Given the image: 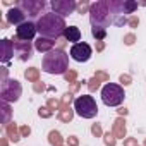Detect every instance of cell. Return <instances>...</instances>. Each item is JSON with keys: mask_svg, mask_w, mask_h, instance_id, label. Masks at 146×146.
I'll return each mask as SVG.
<instances>
[{"mask_svg": "<svg viewBox=\"0 0 146 146\" xmlns=\"http://www.w3.org/2000/svg\"><path fill=\"white\" fill-rule=\"evenodd\" d=\"M35 23H36L40 38H46V40H58L60 36H64V31L67 28L65 17H62L55 12H45Z\"/></svg>", "mask_w": 146, "mask_h": 146, "instance_id": "1", "label": "cell"}, {"mask_svg": "<svg viewBox=\"0 0 146 146\" xmlns=\"http://www.w3.org/2000/svg\"><path fill=\"white\" fill-rule=\"evenodd\" d=\"M67 69H69V55L60 48H53L46 52L41 58V70L45 74L62 76L67 72Z\"/></svg>", "mask_w": 146, "mask_h": 146, "instance_id": "2", "label": "cell"}, {"mask_svg": "<svg viewBox=\"0 0 146 146\" xmlns=\"http://www.w3.org/2000/svg\"><path fill=\"white\" fill-rule=\"evenodd\" d=\"M137 2L132 0H108V9L112 14V24L117 28H122L127 23L129 14H132L137 9Z\"/></svg>", "mask_w": 146, "mask_h": 146, "instance_id": "3", "label": "cell"}, {"mask_svg": "<svg viewBox=\"0 0 146 146\" xmlns=\"http://www.w3.org/2000/svg\"><path fill=\"white\" fill-rule=\"evenodd\" d=\"M90 23L91 28H100V29L110 28L112 14L108 9V0H102V2H95L90 5Z\"/></svg>", "mask_w": 146, "mask_h": 146, "instance_id": "4", "label": "cell"}, {"mask_svg": "<svg viewBox=\"0 0 146 146\" xmlns=\"http://www.w3.org/2000/svg\"><path fill=\"white\" fill-rule=\"evenodd\" d=\"M102 102L107 105V107H120L124 103V98H125V91L120 84H115V83H107L103 88H102Z\"/></svg>", "mask_w": 146, "mask_h": 146, "instance_id": "5", "label": "cell"}, {"mask_svg": "<svg viewBox=\"0 0 146 146\" xmlns=\"http://www.w3.org/2000/svg\"><path fill=\"white\" fill-rule=\"evenodd\" d=\"M74 112L81 119H95L98 115L96 100L91 95H83L74 100Z\"/></svg>", "mask_w": 146, "mask_h": 146, "instance_id": "6", "label": "cell"}, {"mask_svg": "<svg viewBox=\"0 0 146 146\" xmlns=\"http://www.w3.org/2000/svg\"><path fill=\"white\" fill-rule=\"evenodd\" d=\"M23 95V86L17 79H5L0 83V96L4 103H16Z\"/></svg>", "mask_w": 146, "mask_h": 146, "instance_id": "7", "label": "cell"}, {"mask_svg": "<svg viewBox=\"0 0 146 146\" xmlns=\"http://www.w3.org/2000/svg\"><path fill=\"white\" fill-rule=\"evenodd\" d=\"M91 55H93V48L88 43H84V41H79L76 45H72L70 50H69V57L74 62H79V64L88 62L91 58Z\"/></svg>", "mask_w": 146, "mask_h": 146, "instance_id": "8", "label": "cell"}, {"mask_svg": "<svg viewBox=\"0 0 146 146\" xmlns=\"http://www.w3.org/2000/svg\"><path fill=\"white\" fill-rule=\"evenodd\" d=\"M36 35H38L36 23H33V21H29V19H28L26 23H23L21 26L16 28V36H17V40H21V41H33Z\"/></svg>", "mask_w": 146, "mask_h": 146, "instance_id": "9", "label": "cell"}, {"mask_svg": "<svg viewBox=\"0 0 146 146\" xmlns=\"http://www.w3.org/2000/svg\"><path fill=\"white\" fill-rule=\"evenodd\" d=\"M50 7H52V12L65 17V16H70L72 12H74L78 5H76L74 0H52Z\"/></svg>", "mask_w": 146, "mask_h": 146, "instance_id": "10", "label": "cell"}, {"mask_svg": "<svg viewBox=\"0 0 146 146\" xmlns=\"http://www.w3.org/2000/svg\"><path fill=\"white\" fill-rule=\"evenodd\" d=\"M45 2H43V0H36V2H35V0H26V2H21L17 7H21L28 16H33V17H36V19H40L43 14H41V11L45 9Z\"/></svg>", "mask_w": 146, "mask_h": 146, "instance_id": "11", "label": "cell"}, {"mask_svg": "<svg viewBox=\"0 0 146 146\" xmlns=\"http://www.w3.org/2000/svg\"><path fill=\"white\" fill-rule=\"evenodd\" d=\"M14 55H17L19 60H28L33 55L31 41H14Z\"/></svg>", "mask_w": 146, "mask_h": 146, "instance_id": "12", "label": "cell"}, {"mask_svg": "<svg viewBox=\"0 0 146 146\" xmlns=\"http://www.w3.org/2000/svg\"><path fill=\"white\" fill-rule=\"evenodd\" d=\"M5 16H7V23H9V24H14L16 28L28 21V19H26V12H24L21 7H17V5L12 7V9H9Z\"/></svg>", "mask_w": 146, "mask_h": 146, "instance_id": "13", "label": "cell"}, {"mask_svg": "<svg viewBox=\"0 0 146 146\" xmlns=\"http://www.w3.org/2000/svg\"><path fill=\"white\" fill-rule=\"evenodd\" d=\"M0 45H2V57H0V60H2L4 64H7L14 57V41L4 38L2 41H0Z\"/></svg>", "mask_w": 146, "mask_h": 146, "instance_id": "14", "label": "cell"}, {"mask_svg": "<svg viewBox=\"0 0 146 146\" xmlns=\"http://www.w3.org/2000/svg\"><path fill=\"white\" fill-rule=\"evenodd\" d=\"M64 38H65L67 41H70L72 45H76V43H79V40H81V29H79L78 26H67L65 31H64Z\"/></svg>", "mask_w": 146, "mask_h": 146, "instance_id": "15", "label": "cell"}, {"mask_svg": "<svg viewBox=\"0 0 146 146\" xmlns=\"http://www.w3.org/2000/svg\"><path fill=\"white\" fill-rule=\"evenodd\" d=\"M35 46L40 50V52H50V50H53L52 48V40H46V38H38L36 40V43H35Z\"/></svg>", "mask_w": 146, "mask_h": 146, "instance_id": "16", "label": "cell"}, {"mask_svg": "<svg viewBox=\"0 0 146 146\" xmlns=\"http://www.w3.org/2000/svg\"><path fill=\"white\" fill-rule=\"evenodd\" d=\"M91 35L96 40H103L107 36V29H100V28H91Z\"/></svg>", "mask_w": 146, "mask_h": 146, "instance_id": "17", "label": "cell"}, {"mask_svg": "<svg viewBox=\"0 0 146 146\" xmlns=\"http://www.w3.org/2000/svg\"><path fill=\"white\" fill-rule=\"evenodd\" d=\"M2 110H4V124H7V120H9V103H4L2 102Z\"/></svg>", "mask_w": 146, "mask_h": 146, "instance_id": "18", "label": "cell"}]
</instances>
